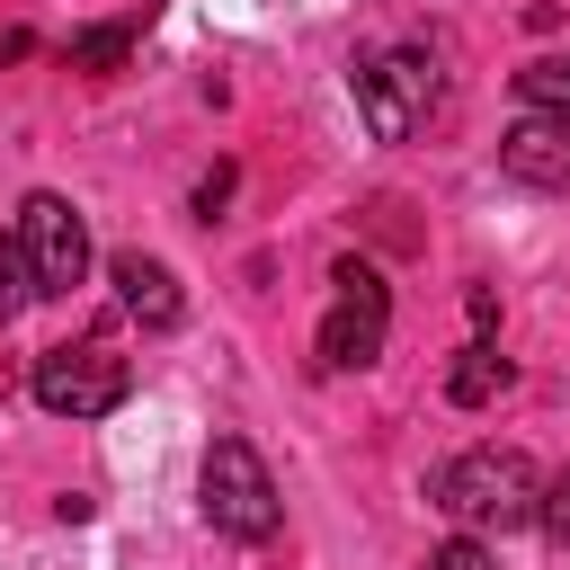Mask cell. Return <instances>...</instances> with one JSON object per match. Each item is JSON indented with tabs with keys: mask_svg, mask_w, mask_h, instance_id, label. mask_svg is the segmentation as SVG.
I'll use <instances>...</instances> for the list:
<instances>
[{
	"mask_svg": "<svg viewBox=\"0 0 570 570\" xmlns=\"http://www.w3.org/2000/svg\"><path fill=\"white\" fill-rule=\"evenodd\" d=\"M436 508H445L463 534H508V525H534L543 472H534L517 445H463V454L436 472Z\"/></svg>",
	"mask_w": 570,
	"mask_h": 570,
	"instance_id": "cell-1",
	"label": "cell"
},
{
	"mask_svg": "<svg viewBox=\"0 0 570 570\" xmlns=\"http://www.w3.org/2000/svg\"><path fill=\"white\" fill-rule=\"evenodd\" d=\"M196 508H205V525H214V534H232V543H267V534L285 525L276 472L258 463V445H249V436H214V445H205Z\"/></svg>",
	"mask_w": 570,
	"mask_h": 570,
	"instance_id": "cell-2",
	"label": "cell"
},
{
	"mask_svg": "<svg viewBox=\"0 0 570 570\" xmlns=\"http://www.w3.org/2000/svg\"><path fill=\"white\" fill-rule=\"evenodd\" d=\"M436 107H445V71H436L428 45H383V53L356 62V116H365L374 142H410Z\"/></svg>",
	"mask_w": 570,
	"mask_h": 570,
	"instance_id": "cell-3",
	"label": "cell"
},
{
	"mask_svg": "<svg viewBox=\"0 0 570 570\" xmlns=\"http://www.w3.org/2000/svg\"><path fill=\"white\" fill-rule=\"evenodd\" d=\"M330 285H338V303L321 321V365L330 374H365L383 356V338H392V285H383L374 258H338Z\"/></svg>",
	"mask_w": 570,
	"mask_h": 570,
	"instance_id": "cell-4",
	"label": "cell"
},
{
	"mask_svg": "<svg viewBox=\"0 0 570 570\" xmlns=\"http://www.w3.org/2000/svg\"><path fill=\"white\" fill-rule=\"evenodd\" d=\"M27 383H36V410H53V419H107L134 392V365L107 338H80V347H45Z\"/></svg>",
	"mask_w": 570,
	"mask_h": 570,
	"instance_id": "cell-5",
	"label": "cell"
},
{
	"mask_svg": "<svg viewBox=\"0 0 570 570\" xmlns=\"http://www.w3.org/2000/svg\"><path fill=\"white\" fill-rule=\"evenodd\" d=\"M18 249H27L36 294H71V285H89V223H80L71 196L36 187V196L18 205Z\"/></svg>",
	"mask_w": 570,
	"mask_h": 570,
	"instance_id": "cell-6",
	"label": "cell"
},
{
	"mask_svg": "<svg viewBox=\"0 0 570 570\" xmlns=\"http://www.w3.org/2000/svg\"><path fill=\"white\" fill-rule=\"evenodd\" d=\"M499 169H508L517 187L570 196V107H525V116L499 134Z\"/></svg>",
	"mask_w": 570,
	"mask_h": 570,
	"instance_id": "cell-7",
	"label": "cell"
},
{
	"mask_svg": "<svg viewBox=\"0 0 570 570\" xmlns=\"http://www.w3.org/2000/svg\"><path fill=\"white\" fill-rule=\"evenodd\" d=\"M107 285H116V303H125L142 330H178V312H187L178 276H169L151 249H116V258H107Z\"/></svg>",
	"mask_w": 570,
	"mask_h": 570,
	"instance_id": "cell-8",
	"label": "cell"
},
{
	"mask_svg": "<svg viewBox=\"0 0 570 570\" xmlns=\"http://www.w3.org/2000/svg\"><path fill=\"white\" fill-rule=\"evenodd\" d=\"M508 383H517V374H508V356H499L490 338H472V347L454 356V374H445V401H454V410H481V401H499Z\"/></svg>",
	"mask_w": 570,
	"mask_h": 570,
	"instance_id": "cell-9",
	"label": "cell"
},
{
	"mask_svg": "<svg viewBox=\"0 0 570 570\" xmlns=\"http://www.w3.org/2000/svg\"><path fill=\"white\" fill-rule=\"evenodd\" d=\"M134 36H142V18H116V27H89V36H71V71H116V62L134 53Z\"/></svg>",
	"mask_w": 570,
	"mask_h": 570,
	"instance_id": "cell-10",
	"label": "cell"
},
{
	"mask_svg": "<svg viewBox=\"0 0 570 570\" xmlns=\"http://www.w3.org/2000/svg\"><path fill=\"white\" fill-rule=\"evenodd\" d=\"M517 98H525V107H570V53H534V62L517 71Z\"/></svg>",
	"mask_w": 570,
	"mask_h": 570,
	"instance_id": "cell-11",
	"label": "cell"
},
{
	"mask_svg": "<svg viewBox=\"0 0 570 570\" xmlns=\"http://www.w3.org/2000/svg\"><path fill=\"white\" fill-rule=\"evenodd\" d=\"M27 294H36V276H27V249H18V232H0V330L27 312Z\"/></svg>",
	"mask_w": 570,
	"mask_h": 570,
	"instance_id": "cell-12",
	"label": "cell"
},
{
	"mask_svg": "<svg viewBox=\"0 0 570 570\" xmlns=\"http://www.w3.org/2000/svg\"><path fill=\"white\" fill-rule=\"evenodd\" d=\"M534 525H543V543H552V552H570V463L543 481V508H534Z\"/></svg>",
	"mask_w": 570,
	"mask_h": 570,
	"instance_id": "cell-13",
	"label": "cell"
},
{
	"mask_svg": "<svg viewBox=\"0 0 570 570\" xmlns=\"http://www.w3.org/2000/svg\"><path fill=\"white\" fill-rule=\"evenodd\" d=\"M428 570H499V561H490V543H481V534H445V543L428 552Z\"/></svg>",
	"mask_w": 570,
	"mask_h": 570,
	"instance_id": "cell-14",
	"label": "cell"
},
{
	"mask_svg": "<svg viewBox=\"0 0 570 570\" xmlns=\"http://www.w3.org/2000/svg\"><path fill=\"white\" fill-rule=\"evenodd\" d=\"M223 196H232V160H214V169H205V187H196V214L214 223V214H223Z\"/></svg>",
	"mask_w": 570,
	"mask_h": 570,
	"instance_id": "cell-15",
	"label": "cell"
},
{
	"mask_svg": "<svg viewBox=\"0 0 570 570\" xmlns=\"http://www.w3.org/2000/svg\"><path fill=\"white\" fill-rule=\"evenodd\" d=\"M463 303H472V330H481V338H490V321H499V294H490V285H472V294H463Z\"/></svg>",
	"mask_w": 570,
	"mask_h": 570,
	"instance_id": "cell-16",
	"label": "cell"
}]
</instances>
